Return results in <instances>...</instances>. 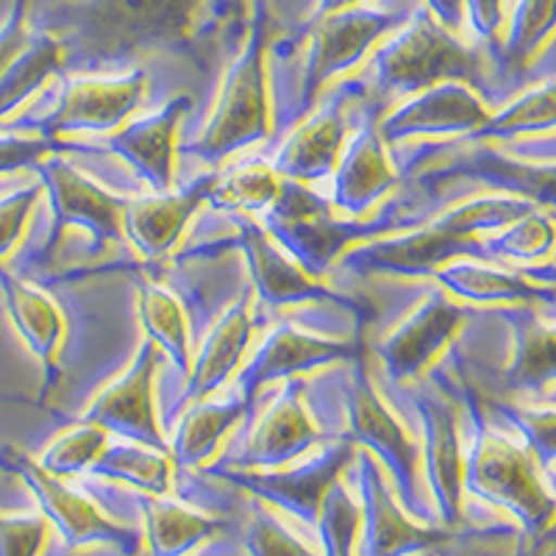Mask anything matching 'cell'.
<instances>
[{
  "label": "cell",
  "instance_id": "obj_36",
  "mask_svg": "<svg viewBox=\"0 0 556 556\" xmlns=\"http://www.w3.org/2000/svg\"><path fill=\"white\" fill-rule=\"evenodd\" d=\"M424 9L440 23V26L448 28L451 34L459 31L465 17H468L465 0H424Z\"/></svg>",
  "mask_w": 556,
  "mask_h": 556
},
{
  "label": "cell",
  "instance_id": "obj_26",
  "mask_svg": "<svg viewBox=\"0 0 556 556\" xmlns=\"http://www.w3.org/2000/svg\"><path fill=\"white\" fill-rule=\"evenodd\" d=\"M479 470L484 484L513 495L515 501L526 504L529 509L543 506V495H540L538 484H534L529 473V462L513 445L501 443V440H486V445L479 454Z\"/></svg>",
  "mask_w": 556,
  "mask_h": 556
},
{
  "label": "cell",
  "instance_id": "obj_17",
  "mask_svg": "<svg viewBox=\"0 0 556 556\" xmlns=\"http://www.w3.org/2000/svg\"><path fill=\"white\" fill-rule=\"evenodd\" d=\"M240 245L253 273V285L265 304H298V301H340L329 287H323L295 256L281 248V242L265 228L245 223L240 231Z\"/></svg>",
  "mask_w": 556,
  "mask_h": 556
},
{
  "label": "cell",
  "instance_id": "obj_31",
  "mask_svg": "<svg viewBox=\"0 0 556 556\" xmlns=\"http://www.w3.org/2000/svg\"><path fill=\"white\" fill-rule=\"evenodd\" d=\"M556 123V87H545L534 96L523 98L518 106L504 112L498 121H486L479 134H509L523 128H540Z\"/></svg>",
  "mask_w": 556,
  "mask_h": 556
},
{
  "label": "cell",
  "instance_id": "obj_32",
  "mask_svg": "<svg viewBox=\"0 0 556 556\" xmlns=\"http://www.w3.org/2000/svg\"><path fill=\"white\" fill-rule=\"evenodd\" d=\"M515 376L520 381H543L556 376V331H526Z\"/></svg>",
  "mask_w": 556,
  "mask_h": 556
},
{
  "label": "cell",
  "instance_id": "obj_27",
  "mask_svg": "<svg viewBox=\"0 0 556 556\" xmlns=\"http://www.w3.org/2000/svg\"><path fill=\"white\" fill-rule=\"evenodd\" d=\"M437 281H443L448 290L459 298H473V301H490V298H518L529 292V287L520 285L518 278H509L504 273L486 270V267L470 265V262H456L434 270Z\"/></svg>",
  "mask_w": 556,
  "mask_h": 556
},
{
  "label": "cell",
  "instance_id": "obj_16",
  "mask_svg": "<svg viewBox=\"0 0 556 556\" xmlns=\"http://www.w3.org/2000/svg\"><path fill=\"white\" fill-rule=\"evenodd\" d=\"M331 206L345 217H362L387 190L395 187L390 156L379 128L362 126L348 137L334 167Z\"/></svg>",
  "mask_w": 556,
  "mask_h": 556
},
{
  "label": "cell",
  "instance_id": "obj_6",
  "mask_svg": "<svg viewBox=\"0 0 556 556\" xmlns=\"http://www.w3.org/2000/svg\"><path fill=\"white\" fill-rule=\"evenodd\" d=\"M406 17H409L406 12L374 9L365 3V7L342 9L315 23H306L309 42H306L304 87H301L304 112H309L331 78L356 67L365 53L379 45L387 34L395 31Z\"/></svg>",
  "mask_w": 556,
  "mask_h": 556
},
{
  "label": "cell",
  "instance_id": "obj_5",
  "mask_svg": "<svg viewBox=\"0 0 556 556\" xmlns=\"http://www.w3.org/2000/svg\"><path fill=\"white\" fill-rule=\"evenodd\" d=\"M265 215H270L267 226L273 228V237L312 276L317 270H329L351 242L365 240V237H384L395 226V215L374 223H359V217L340 220L329 203L298 181L281 184L276 203Z\"/></svg>",
  "mask_w": 556,
  "mask_h": 556
},
{
  "label": "cell",
  "instance_id": "obj_24",
  "mask_svg": "<svg viewBox=\"0 0 556 556\" xmlns=\"http://www.w3.org/2000/svg\"><path fill=\"white\" fill-rule=\"evenodd\" d=\"M281 184H285V178L278 176L276 167L262 162V159H253V162L235 167L226 176H217L208 201L217 208H231L240 215H265L267 208L276 203Z\"/></svg>",
  "mask_w": 556,
  "mask_h": 556
},
{
  "label": "cell",
  "instance_id": "obj_33",
  "mask_svg": "<svg viewBox=\"0 0 556 556\" xmlns=\"http://www.w3.org/2000/svg\"><path fill=\"white\" fill-rule=\"evenodd\" d=\"M37 198V187H28V190H20L0 201V253H7L20 240Z\"/></svg>",
  "mask_w": 556,
  "mask_h": 556
},
{
  "label": "cell",
  "instance_id": "obj_28",
  "mask_svg": "<svg viewBox=\"0 0 556 556\" xmlns=\"http://www.w3.org/2000/svg\"><path fill=\"white\" fill-rule=\"evenodd\" d=\"M106 445H109L106 426L84 417V424L78 426V429H73L70 434H64L62 440H56L53 448L45 454V468L56 470V473L87 468L89 462L101 459Z\"/></svg>",
  "mask_w": 556,
  "mask_h": 556
},
{
  "label": "cell",
  "instance_id": "obj_37",
  "mask_svg": "<svg viewBox=\"0 0 556 556\" xmlns=\"http://www.w3.org/2000/svg\"><path fill=\"white\" fill-rule=\"evenodd\" d=\"M367 0H317L315 9H312V17L306 23H315V20L326 17V14L342 12V9H354V7H365Z\"/></svg>",
  "mask_w": 556,
  "mask_h": 556
},
{
  "label": "cell",
  "instance_id": "obj_2",
  "mask_svg": "<svg viewBox=\"0 0 556 556\" xmlns=\"http://www.w3.org/2000/svg\"><path fill=\"white\" fill-rule=\"evenodd\" d=\"M267 45H270V12L265 0H256L240 53L220 81L215 112L192 146V151L212 165L228 153L262 142L270 131Z\"/></svg>",
  "mask_w": 556,
  "mask_h": 556
},
{
  "label": "cell",
  "instance_id": "obj_8",
  "mask_svg": "<svg viewBox=\"0 0 556 556\" xmlns=\"http://www.w3.org/2000/svg\"><path fill=\"white\" fill-rule=\"evenodd\" d=\"M45 184L51 190L53 208H56V237L67 226L87 228L96 248L114 245V242L126 240V217L128 198H117L101 184L70 167L62 159H53L51 165L42 167Z\"/></svg>",
  "mask_w": 556,
  "mask_h": 556
},
{
  "label": "cell",
  "instance_id": "obj_10",
  "mask_svg": "<svg viewBox=\"0 0 556 556\" xmlns=\"http://www.w3.org/2000/svg\"><path fill=\"white\" fill-rule=\"evenodd\" d=\"M490 121L473 89L462 81H443L429 89H420L409 101L392 109L381 121L379 134L384 142L424 137V134H448L481 128Z\"/></svg>",
  "mask_w": 556,
  "mask_h": 556
},
{
  "label": "cell",
  "instance_id": "obj_19",
  "mask_svg": "<svg viewBox=\"0 0 556 556\" xmlns=\"http://www.w3.org/2000/svg\"><path fill=\"white\" fill-rule=\"evenodd\" d=\"M253 334L251 298H240L237 304L228 306L215 323V329L203 342L201 354L192 359L190 384H187V399L201 401L208 399L228 376L235 374L245 354L248 342Z\"/></svg>",
  "mask_w": 556,
  "mask_h": 556
},
{
  "label": "cell",
  "instance_id": "obj_3",
  "mask_svg": "<svg viewBox=\"0 0 556 556\" xmlns=\"http://www.w3.org/2000/svg\"><path fill=\"white\" fill-rule=\"evenodd\" d=\"M526 206L515 201H473L454 208L440 220L417 228L412 235L376 240L345 256V265L359 273H390V276H424L434 273L456 253L465 251L476 231L523 215Z\"/></svg>",
  "mask_w": 556,
  "mask_h": 556
},
{
  "label": "cell",
  "instance_id": "obj_25",
  "mask_svg": "<svg viewBox=\"0 0 556 556\" xmlns=\"http://www.w3.org/2000/svg\"><path fill=\"white\" fill-rule=\"evenodd\" d=\"M7 281L9 304H12L17 329L23 331L34 354L42 356L51 365L59 351V340H62V315H59V309L45 292L23 285L17 278H7Z\"/></svg>",
  "mask_w": 556,
  "mask_h": 556
},
{
  "label": "cell",
  "instance_id": "obj_1",
  "mask_svg": "<svg viewBox=\"0 0 556 556\" xmlns=\"http://www.w3.org/2000/svg\"><path fill=\"white\" fill-rule=\"evenodd\" d=\"M212 0H70L53 12L48 34L64 56L117 62L142 51L195 53Z\"/></svg>",
  "mask_w": 556,
  "mask_h": 556
},
{
  "label": "cell",
  "instance_id": "obj_7",
  "mask_svg": "<svg viewBox=\"0 0 556 556\" xmlns=\"http://www.w3.org/2000/svg\"><path fill=\"white\" fill-rule=\"evenodd\" d=\"M148 92L146 70H123L114 76L67 78L56 109L42 121L45 137L64 131H114L131 121Z\"/></svg>",
  "mask_w": 556,
  "mask_h": 556
},
{
  "label": "cell",
  "instance_id": "obj_12",
  "mask_svg": "<svg viewBox=\"0 0 556 556\" xmlns=\"http://www.w3.org/2000/svg\"><path fill=\"white\" fill-rule=\"evenodd\" d=\"M462 317L465 312L440 292L426 298L379 345V359L387 374L399 381L415 379L459 331Z\"/></svg>",
  "mask_w": 556,
  "mask_h": 556
},
{
  "label": "cell",
  "instance_id": "obj_15",
  "mask_svg": "<svg viewBox=\"0 0 556 556\" xmlns=\"http://www.w3.org/2000/svg\"><path fill=\"white\" fill-rule=\"evenodd\" d=\"M190 112V98H173L156 112L126 121L114 128L106 146L146 178L151 192H167L173 184V146L184 114Z\"/></svg>",
  "mask_w": 556,
  "mask_h": 556
},
{
  "label": "cell",
  "instance_id": "obj_38",
  "mask_svg": "<svg viewBox=\"0 0 556 556\" xmlns=\"http://www.w3.org/2000/svg\"><path fill=\"white\" fill-rule=\"evenodd\" d=\"M248 0H226V9L228 14H237V12H245Z\"/></svg>",
  "mask_w": 556,
  "mask_h": 556
},
{
  "label": "cell",
  "instance_id": "obj_13",
  "mask_svg": "<svg viewBox=\"0 0 556 556\" xmlns=\"http://www.w3.org/2000/svg\"><path fill=\"white\" fill-rule=\"evenodd\" d=\"M217 173H206L198 178L187 190H167V192H148L146 198H134L126 206L123 228L134 248L146 260L165 256L181 235L187 231V223L192 220L203 201H208L215 190Z\"/></svg>",
  "mask_w": 556,
  "mask_h": 556
},
{
  "label": "cell",
  "instance_id": "obj_4",
  "mask_svg": "<svg viewBox=\"0 0 556 556\" xmlns=\"http://www.w3.org/2000/svg\"><path fill=\"white\" fill-rule=\"evenodd\" d=\"M370 73L387 96H415L434 84L470 81L476 76V53L426 9H417L376 45Z\"/></svg>",
  "mask_w": 556,
  "mask_h": 556
},
{
  "label": "cell",
  "instance_id": "obj_30",
  "mask_svg": "<svg viewBox=\"0 0 556 556\" xmlns=\"http://www.w3.org/2000/svg\"><path fill=\"white\" fill-rule=\"evenodd\" d=\"M98 470H109V473H121L128 479H139L142 484H162L167 476V459L165 456L153 454L151 448L139 445V440H128V443L112 445L101 454V465Z\"/></svg>",
  "mask_w": 556,
  "mask_h": 556
},
{
  "label": "cell",
  "instance_id": "obj_35",
  "mask_svg": "<svg viewBox=\"0 0 556 556\" xmlns=\"http://www.w3.org/2000/svg\"><path fill=\"white\" fill-rule=\"evenodd\" d=\"M468 17L481 37H493L501 26V12H504V0H465Z\"/></svg>",
  "mask_w": 556,
  "mask_h": 556
},
{
  "label": "cell",
  "instance_id": "obj_14",
  "mask_svg": "<svg viewBox=\"0 0 556 556\" xmlns=\"http://www.w3.org/2000/svg\"><path fill=\"white\" fill-rule=\"evenodd\" d=\"M342 395H345V420L351 434L370 445L376 454L384 456L401 479H412L417 448L399 417L392 415L390 406L379 399L374 381L367 379L362 354H356L354 367H351L345 387H342Z\"/></svg>",
  "mask_w": 556,
  "mask_h": 556
},
{
  "label": "cell",
  "instance_id": "obj_11",
  "mask_svg": "<svg viewBox=\"0 0 556 556\" xmlns=\"http://www.w3.org/2000/svg\"><path fill=\"white\" fill-rule=\"evenodd\" d=\"M159 354L162 351L156 342H142L128 374L98 395L96 404L89 406L87 420H96L109 431H121L128 440L162 445L156 412H153V376H156Z\"/></svg>",
  "mask_w": 556,
  "mask_h": 556
},
{
  "label": "cell",
  "instance_id": "obj_34",
  "mask_svg": "<svg viewBox=\"0 0 556 556\" xmlns=\"http://www.w3.org/2000/svg\"><path fill=\"white\" fill-rule=\"evenodd\" d=\"M51 151L48 137H0V173L31 165Z\"/></svg>",
  "mask_w": 556,
  "mask_h": 556
},
{
  "label": "cell",
  "instance_id": "obj_20",
  "mask_svg": "<svg viewBox=\"0 0 556 556\" xmlns=\"http://www.w3.org/2000/svg\"><path fill=\"white\" fill-rule=\"evenodd\" d=\"M317 440V426L304 406L301 387L287 384L265 406L251 434V454L256 459L285 462L301 454Z\"/></svg>",
  "mask_w": 556,
  "mask_h": 556
},
{
  "label": "cell",
  "instance_id": "obj_18",
  "mask_svg": "<svg viewBox=\"0 0 556 556\" xmlns=\"http://www.w3.org/2000/svg\"><path fill=\"white\" fill-rule=\"evenodd\" d=\"M348 142L345 101H331L298 128L276 156V173L298 184L331 176Z\"/></svg>",
  "mask_w": 556,
  "mask_h": 556
},
{
  "label": "cell",
  "instance_id": "obj_21",
  "mask_svg": "<svg viewBox=\"0 0 556 556\" xmlns=\"http://www.w3.org/2000/svg\"><path fill=\"white\" fill-rule=\"evenodd\" d=\"M415 409L429 440V462L434 484L448 501L459 486V437H456V406L437 390H417Z\"/></svg>",
  "mask_w": 556,
  "mask_h": 556
},
{
  "label": "cell",
  "instance_id": "obj_29",
  "mask_svg": "<svg viewBox=\"0 0 556 556\" xmlns=\"http://www.w3.org/2000/svg\"><path fill=\"white\" fill-rule=\"evenodd\" d=\"M556 28V0H518L509 26V56L523 62L545 37Z\"/></svg>",
  "mask_w": 556,
  "mask_h": 556
},
{
  "label": "cell",
  "instance_id": "obj_22",
  "mask_svg": "<svg viewBox=\"0 0 556 556\" xmlns=\"http://www.w3.org/2000/svg\"><path fill=\"white\" fill-rule=\"evenodd\" d=\"M139 317L148 340L156 342L159 351H165L181 374H190L195 354H192L190 320L184 315L181 301L162 285L148 281L139 287Z\"/></svg>",
  "mask_w": 556,
  "mask_h": 556
},
{
  "label": "cell",
  "instance_id": "obj_9",
  "mask_svg": "<svg viewBox=\"0 0 556 556\" xmlns=\"http://www.w3.org/2000/svg\"><path fill=\"white\" fill-rule=\"evenodd\" d=\"M356 354L362 351H356L351 342L320 337L309 329H301L298 323H278L240 374V392L251 401L253 392L265 387L267 381L287 379V376H295L309 367L351 359Z\"/></svg>",
  "mask_w": 556,
  "mask_h": 556
},
{
  "label": "cell",
  "instance_id": "obj_23",
  "mask_svg": "<svg viewBox=\"0 0 556 556\" xmlns=\"http://www.w3.org/2000/svg\"><path fill=\"white\" fill-rule=\"evenodd\" d=\"M248 404H251V401H248L242 392H237V395L223 401H198V404L187 412L181 426H178V456L187 462H198L203 459V456L212 454L215 445L223 440V434H228V431L240 424Z\"/></svg>",
  "mask_w": 556,
  "mask_h": 556
}]
</instances>
